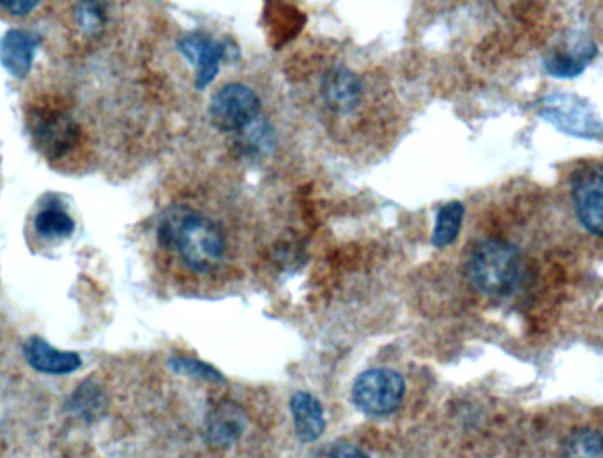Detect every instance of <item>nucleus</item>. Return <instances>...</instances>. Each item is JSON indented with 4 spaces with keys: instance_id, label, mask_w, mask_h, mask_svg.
Masks as SVG:
<instances>
[{
    "instance_id": "obj_12",
    "label": "nucleus",
    "mask_w": 603,
    "mask_h": 458,
    "mask_svg": "<svg viewBox=\"0 0 603 458\" xmlns=\"http://www.w3.org/2000/svg\"><path fill=\"white\" fill-rule=\"evenodd\" d=\"M598 50L591 39L582 36L572 41L565 50H556L545 57V71L556 78H573L581 75Z\"/></svg>"
},
{
    "instance_id": "obj_9",
    "label": "nucleus",
    "mask_w": 603,
    "mask_h": 458,
    "mask_svg": "<svg viewBox=\"0 0 603 458\" xmlns=\"http://www.w3.org/2000/svg\"><path fill=\"white\" fill-rule=\"evenodd\" d=\"M179 50L183 52L184 57L195 64L197 68V87L204 89L213 82L218 71H220V62L227 55V45L214 41L206 34H190L179 43Z\"/></svg>"
},
{
    "instance_id": "obj_13",
    "label": "nucleus",
    "mask_w": 603,
    "mask_h": 458,
    "mask_svg": "<svg viewBox=\"0 0 603 458\" xmlns=\"http://www.w3.org/2000/svg\"><path fill=\"white\" fill-rule=\"evenodd\" d=\"M39 45L38 36L31 32L9 31L0 41V62L16 78L29 75L34 54Z\"/></svg>"
},
{
    "instance_id": "obj_19",
    "label": "nucleus",
    "mask_w": 603,
    "mask_h": 458,
    "mask_svg": "<svg viewBox=\"0 0 603 458\" xmlns=\"http://www.w3.org/2000/svg\"><path fill=\"white\" fill-rule=\"evenodd\" d=\"M170 368L176 374L188 375V377H195V379H202V381L223 382V375L218 370H214L213 367H209V365L197 361V359L172 358L170 359Z\"/></svg>"
},
{
    "instance_id": "obj_14",
    "label": "nucleus",
    "mask_w": 603,
    "mask_h": 458,
    "mask_svg": "<svg viewBox=\"0 0 603 458\" xmlns=\"http://www.w3.org/2000/svg\"><path fill=\"white\" fill-rule=\"evenodd\" d=\"M291 411L296 436L301 443H313L324 434L326 428L324 411L321 402L313 395L305 391L294 393V397L291 398Z\"/></svg>"
},
{
    "instance_id": "obj_11",
    "label": "nucleus",
    "mask_w": 603,
    "mask_h": 458,
    "mask_svg": "<svg viewBox=\"0 0 603 458\" xmlns=\"http://www.w3.org/2000/svg\"><path fill=\"white\" fill-rule=\"evenodd\" d=\"M25 359L41 374L66 375L82 367V358L75 352L59 351L39 336H32L23 347Z\"/></svg>"
},
{
    "instance_id": "obj_1",
    "label": "nucleus",
    "mask_w": 603,
    "mask_h": 458,
    "mask_svg": "<svg viewBox=\"0 0 603 458\" xmlns=\"http://www.w3.org/2000/svg\"><path fill=\"white\" fill-rule=\"evenodd\" d=\"M161 245L174 248L193 271H213L225 255V237L216 223L184 207H172L158 227Z\"/></svg>"
},
{
    "instance_id": "obj_21",
    "label": "nucleus",
    "mask_w": 603,
    "mask_h": 458,
    "mask_svg": "<svg viewBox=\"0 0 603 458\" xmlns=\"http://www.w3.org/2000/svg\"><path fill=\"white\" fill-rule=\"evenodd\" d=\"M39 0H0V8L13 16H25L38 6Z\"/></svg>"
},
{
    "instance_id": "obj_18",
    "label": "nucleus",
    "mask_w": 603,
    "mask_h": 458,
    "mask_svg": "<svg viewBox=\"0 0 603 458\" xmlns=\"http://www.w3.org/2000/svg\"><path fill=\"white\" fill-rule=\"evenodd\" d=\"M69 411L71 413L80 414L87 418H96L105 407V397L100 386H94L92 382H84L78 388L75 395H71V400L68 402Z\"/></svg>"
},
{
    "instance_id": "obj_7",
    "label": "nucleus",
    "mask_w": 603,
    "mask_h": 458,
    "mask_svg": "<svg viewBox=\"0 0 603 458\" xmlns=\"http://www.w3.org/2000/svg\"><path fill=\"white\" fill-rule=\"evenodd\" d=\"M32 135L43 153L64 156L77 140V126L68 115L55 110H41L32 117Z\"/></svg>"
},
{
    "instance_id": "obj_17",
    "label": "nucleus",
    "mask_w": 603,
    "mask_h": 458,
    "mask_svg": "<svg viewBox=\"0 0 603 458\" xmlns=\"http://www.w3.org/2000/svg\"><path fill=\"white\" fill-rule=\"evenodd\" d=\"M34 225L39 234L48 239L69 237L75 230L73 218L59 207H45L43 211H39Z\"/></svg>"
},
{
    "instance_id": "obj_20",
    "label": "nucleus",
    "mask_w": 603,
    "mask_h": 458,
    "mask_svg": "<svg viewBox=\"0 0 603 458\" xmlns=\"http://www.w3.org/2000/svg\"><path fill=\"white\" fill-rule=\"evenodd\" d=\"M108 0H82L78 8V22L85 32H98L107 16Z\"/></svg>"
},
{
    "instance_id": "obj_15",
    "label": "nucleus",
    "mask_w": 603,
    "mask_h": 458,
    "mask_svg": "<svg viewBox=\"0 0 603 458\" xmlns=\"http://www.w3.org/2000/svg\"><path fill=\"white\" fill-rule=\"evenodd\" d=\"M464 213H466L464 204H460L457 200L444 204L437 213L436 229L432 234V245L436 248L453 245L458 237V232H460V227H462Z\"/></svg>"
},
{
    "instance_id": "obj_10",
    "label": "nucleus",
    "mask_w": 603,
    "mask_h": 458,
    "mask_svg": "<svg viewBox=\"0 0 603 458\" xmlns=\"http://www.w3.org/2000/svg\"><path fill=\"white\" fill-rule=\"evenodd\" d=\"M248 418L246 413L229 400L214 405L206 420L207 443L216 448H229L245 434Z\"/></svg>"
},
{
    "instance_id": "obj_6",
    "label": "nucleus",
    "mask_w": 603,
    "mask_h": 458,
    "mask_svg": "<svg viewBox=\"0 0 603 458\" xmlns=\"http://www.w3.org/2000/svg\"><path fill=\"white\" fill-rule=\"evenodd\" d=\"M572 197L584 229L595 236H602L603 172L600 165L579 168L573 172Z\"/></svg>"
},
{
    "instance_id": "obj_2",
    "label": "nucleus",
    "mask_w": 603,
    "mask_h": 458,
    "mask_svg": "<svg viewBox=\"0 0 603 458\" xmlns=\"http://www.w3.org/2000/svg\"><path fill=\"white\" fill-rule=\"evenodd\" d=\"M474 289L489 298H506L517 291L524 278L519 248L503 239H485L474 246L467 264Z\"/></svg>"
},
{
    "instance_id": "obj_8",
    "label": "nucleus",
    "mask_w": 603,
    "mask_h": 458,
    "mask_svg": "<svg viewBox=\"0 0 603 458\" xmlns=\"http://www.w3.org/2000/svg\"><path fill=\"white\" fill-rule=\"evenodd\" d=\"M322 100L331 112L338 115L352 114L361 103L363 85L358 75L345 66L328 69L322 78Z\"/></svg>"
},
{
    "instance_id": "obj_3",
    "label": "nucleus",
    "mask_w": 603,
    "mask_h": 458,
    "mask_svg": "<svg viewBox=\"0 0 603 458\" xmlns=\"http://www.w3.org/2000/svg\"><path fill=\"white\" fill-rule=\"evenodd\" d=\"M536 112L547 123L570 137L600 140L603 133L602 117L596 108L579 94L556 91L545 94L536 103Z\"/></svg>"
},
{
    "instance_id": "obj_4",
    "label": "nucleus",
    "mask_w": 603,
    "mask_h": 458,
    "mask_svg": "<svg viewBox=\"0 0 603 458\" xmlns=\"http://www.w3.org/2000/svg\"><path fill=\"white\" fill-rule=\"evenodd\" d=\"M402 377L388 368H374L358 377L352 388V400L361 413L386 416L395 413L404 400Z\"/></svg>"
},
{
    "instance_id": "obj_5",
    "label": "nucleus",
    "mask_w": 603,
    "mask_h": 458,
    "mask_svg": "<svg viewBox=\"0 0 603 458\" xmlns=\"http://www.w3.org/2000/svg\"><path fill=\"white\" fill-rule=\"evenodd\" d=\"M209 115L211 123L223 133L246 130L259 119V96L246 85H225L214 94Z\"/></svg>"
},
{
    "instance_id": "obj_22",
    "label": "nucleus",
    "mask_w": 603,
    "mask_h": 458,
    "mask_svg": "<svg viewBox=\"0 0 603 458\" xmlns=\"http://www.w3.org/2000/svg\"><path fill=\"white\" fill-rule=\"evenodd\" d=\"M324 458H368L367 453H363V451L356 448V446H352L349 443H338L333 444L328 451H326V455Z\"/></svg>"
},
{
    "instance_id": "obj_16",
    "label": "nucleus",
    "mask_w": 603,
    "mask_h": 458,
    "mask_svg": "<svg viewBox=\"0 0 603 458\" xmlns=\"http://www.w3.org/2000/svg\"><path fill=\"white\" fill-rule=\"evenodd\" d=\"M561 458H603L602 436L593 428H579L563 444Z\"/></svg>"
}]
</instances>
